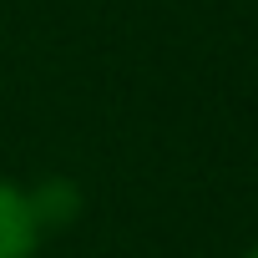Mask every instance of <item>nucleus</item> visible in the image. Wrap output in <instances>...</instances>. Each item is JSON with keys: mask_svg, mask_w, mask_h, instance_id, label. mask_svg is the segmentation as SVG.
Wrapping results in <instances>:
<instances>
[{"mask_svg": "<svg viewBox=\"0 0 258 258\" xmlns=\"http://www.w3.org/2000/svg\"><path fill=\"white\" fill-rule=\"evenodd\" d=\"M248 258H258V248H253V253H248Z\"/></svg>", "mask_w": 258, "mask_h": 258, "instance_id": "3", "label": "nucleus"}, {"mask_svg": "<svg viewBox=\"0 0 258 258\" xmlns=\"http://www.w3.org/2000/svg\"><path fill=\"white\" fill-rule=\"evenodd\" d=\"M26 203H31L36 228H41V223H66V218L76 213V187H71V182H46V187L31 192Z\"/></svg>", "mask_w": 258, "mask_h": 258, "instance_id": "2", "label": "nucleus"}, {"mask_svg": "<svg viewBox=\"0 0 258 258\" xmlns=\"http://www.w3.org/2000/svg\"><path fill=\"white\" fill-rule=\"evenodd\" d=\"M36 253V218L26 192L0 182V258H31Z\"/></svg>", "mask_w": 258, "mask_h": 258, "instance_id": "1", "label": "nucleus"}]
</instances>
